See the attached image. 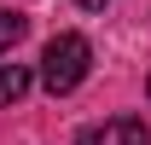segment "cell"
<instances>
[{
	"label": "cell",
	"mask_w": 151,
	"mask_h": 145,
	"mask_svg": "<svg viewBox=\"0 0 151 145\" xmlns=\"http://www.w3.org/2000/svg\"><path fill=\"white\" fill-rule=\"evenodd\" d=\"M87 70H93L87 35H52V41H47V52H41V87L52 93V99L76 93L81 81H87Z\"/></svg>",
	"instance_id": "1"
},
{
	"label": "cell",
	"mask_w": 151,
	"mask_h": 145,
	"mask_svg": "<svg viewBox=\"0 0 151 145\" xmlns=\"http://www.w3.org/2000/svg\"><path fill=\"white\" fill-rule=\"evenodd\" d=\"M81 145H151V134H145V122H139V116H111V122L87 128V134H81Z\"/></svg>",
	"instance_id": "2"
},
{
	"label": "cell",
	"mask_w": 151,
	"mask_h": 145,
	"mask_svg": "<svg viewBox=\"0 0 151 145\" xmlns=\"http://www.w3.org/2000/svg\"><path fill=\"white\" fill-rule=\"evenodd\" d=\"M29 87H35V75L23 70V64H0V105H18Z\"/></svg>",
	"instance_id": "3"
},
{
	"label": "cell",
	"mask_w": 151,
	"mask_h": 145,
	"mask_svg": "<svg viewBox=\"0 0 151 145\" xmlns=\"http://www.w3.org/2000/svg\"><path fill=\"white\" fill-rule=\"evenodd\" d=\"M23 35H29V18L23 12H0V52H12Z\"/></svg>",
	"instance_id": "4"
},
{
	"label": "cell",
	"mask_w": 151,
	"mask_h": 145,
	"mask_svg": "<svg viewBox=\"0 0 151 145\" xmlns=\"http://www.w3.org/2000/svg\"><path fill=\"white\" fill-rule=\"evenodd\" d=\"M76 6H81V12H105L111 0H76Z\"/></svg>",
	"instance_id": "5"
},
{
	"label": "cell",
	"mask_w": 151,
	"mask_h": 145,
	"mask_svg": "<svg viewBox=\"0 0 151 145\" xmlns=\"http://www.w3.org/2000/svg\"><path fill=\"white\" fill-rule=\"evenodd\" d=\"M145 93H151V81H145Z\"/></svg>",
	"instance_id": "6"
}]
</instances>
